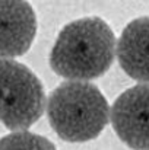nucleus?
Listing matches in <instances>:
<instances>
[{
    "instance_id": "obj_3",
    "label": "nucleus",
    "mask_w": 149,
    "mask_h": 150,
    "mask_svg": "<svg viewBox=\"0 0 149 150\" xmlns=\"http://www.w3.org/2000/svg\"><path fill=\"white\" fill-rule=\"evenodd\" d=\"M46 106L41 80L25 64L0 58V122L12 131L28 130Z\"/></svg>"
},
{
    "instance_id": "obj_2",
    "label": "nucleus",
    "mask_w": 149,
    "mask_h": 150,
    "mask_svg": "<svg viewBox=\"0 0 149 150\" xmlns=\"http://www.w3.org/2000/svg\"><path fill=\"white\" fill-rule=\"evenodd\" d=\"M108 100L97 85L67 80L51 91L47 118L54 133L69 143L95 140L110 121Z\"/></svg>"
},
{
    "instance_id": "obj_1",
    "label": "nucleus",
    "mask_w": 149,
    "mask_h": 150,
    "mask_svg": "<svg viewBox=\"0 0 149 150\" xmlns=\"http://www.w3.org/2000/svg\"><path fill=\"white\" fill-rule=\"evenodd\" d=\"M115 37L98 16L82 18L63 26L48 55L51 70L69 80H92L111 67Z\"/></svg>"
},
{
    "instance_id": "obj_5",
    "label": "nucleus",
    "mask_w": 149,
    "mask_h": 150,
    "mask_svg": "<svg viewBox=\"0 0 149 150\" xmlns=\"http://www.w3.org/2000/svg\"><path fill=\"white\" fill-rule=\"evenodd\" d=\"M37 34V16L26 0H0V58L24 55Z\"/></svg>"
},
{
    "instance_id": "obj_4",
    "label": "nucleus",
    "mask_w": 149,
    "mask_h": 150,
    "mask_svg": "<svg viewBox=\"0 0 149 150\" xmlns=\"http://www.w3.org/2000/svg\"><path fill=\"white\" fill-rule=\"evenodd\" d=\"M117 137L130 149L149 150V83L124 91L110 112Z\"/></svg>"
},
{
    "instance_id": "obj_7",
    "label": "nucleus",
    "mask_w": 149,
    "mask_h": 150,
    "mask_svg": "<svg viewBox=\"0 0 149 150\" xmlns=\"http://www.w3.org/2000/svg\"><path fill=\"white\" fill-rule=\"evenodd\" d=\"M0 150H57L48 139L22 130L0 139Z\"/></svg>"
},
{
    "instance_id": "obj_6",
    "label": "nucleus",
    "mask_w": 149,
    "mask_h": 150,
    "mask_svg": "<svg viewBox=\"0 0 149 150\" xmlns=\"http://www.w3.org/2000/svg\"><path fill=\"white\" fill-rule=\"evenodd\" d=\"M117 58L123 71L142 83H149V16L133 19L117 42Z\"/></svg>"
}]
</instances>
